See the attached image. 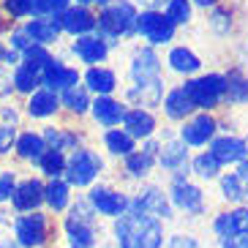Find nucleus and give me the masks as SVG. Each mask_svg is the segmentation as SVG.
I'll return each mask as SVG.
<instances>
[{
  "label": "nucleus",
  "mask_w": 248,
  "mask_h": 248,
  "mask_svg": "<svg viewBox=\"0 0 248 248\" xmlns=\"http://www.w3.org/2000/svg\"><path fill=\"white\" fill-rule=\"evenodd\" d=\"M115 240L120 248H161L164 246V226L158 218L128 204L125 213L117 216L115 221Z\"/></svg>",
  "instance_id": "f257e3e1"
},
{
  "label": "nucleus",
  "mask_w": 248,
  "mask_h": 248,
  "mask_svg": "<svg viewBox=\"0 0 248 248\" xmlns=\"http://www.w3.org/2000/svg\"><path fill=\"white\" fill-rule=\"evenodd\" d=\"M93 216H95V210L85 199L71 207V216L66 218V237L71 243V248H93V243H95Z\"/></svg>",
  "instance_id": "f03ea898"
},
{
  "label": "nucleus",
  "mask_w": 248,
  "mask_h": 248,
  "mask_svg": "<svg viewBox=\"0 0 248 248\" xmlns=\"http://www.w3.org/2000/svg\"><path fill=\"white\" fill-rule=\"evenodd\" d=\"M183 93L188 95V101L194 104V109H210L224 98L226 93V77L221 74H207V77H199V79H191Z\"/></svg>",
  "instance_id": "7ed1b4c3"
},
{
  "label": "nucleus",
  "mask_w": 248,
  "mask_h": 248,
  "mask_svg": "<svg viewBox=\"0 0 248 248\" xmlns=\"http://www.w3.org/2000/svg\"><path fill=\"white\" fill-rule=\"evenodd\" d=\"M14 237L19 248H41L49 237V218L41 210L22 213L14 218Z\"/></svg>",
  "instance_id": "20e7f679"
},
{
  "label": "nucleus",
  "mask_w": 248,
  "mask_h": 248,
  "mask_svg": "<svg viewBox=\"0 0 248 248\" xmlns=\"http://www.w3.org/2000/svg\"><path fill=\"white\" fill-rule=\"evenodd\" d=\"M98 28L104 30V36L117 38V36H125L137 28V11L128 0H117L112 6H107L98 16Z\"/></svg>",
  "instance_id": "39448f33"
},
{
  "label": "nucleus",
  "mask_w": 248,
  "mask_h": 248,
  "mask_svg": "<svg viewBox=\"0 0 248 248\" xmlns=\"http://www.w3.org/2000/svg\"><path fill=\"white\" fill-rule=\"evenodd\" d=\"M101 172V158L93 150H74L71 158H66V183L68 186H90L95 180V175Z\"/></svg>",
  "instance_id": "423d86ee"
},
{
  "label": "nucleus",
  "mask_w": 248,
  "mask_h": 248,
  "mask_svg": "<svg viewBox=\"0 0 248 248\" xmlns=\"http://www.w3.org/2000/svg\"><path fill=\"white\" fill-rule=\"evenodd\" d=\"M137 28L139 33L147 38V41H153V44H167V41H172V36H175V25L167 19V14H161V11H142V14L137 16Z\"/></svg>",
  "instance_id": "0eeeda50"
},
{
  "label": "nucleus",
  "mask_w": 248,
  "mask_h": 248,
  "mask_svg": "<svg viewBox=\"0 0 248 248\" xmlns=\"http://www.w3.org/2000/svg\"><path fill=\"white\" fill-rule=\"evenodd\" d=\"M172 204L180 207L183 213H188V216H199V213L204 210V194H202L199 186L177 177V180L172 183Z\"/></svg>",
  "instance_id": "6e6552de"
},
{
  "label": "nucleus",
  "mask_w": 248,
  "mask_h": 248,
  "mask_svg": "<svg viewBox=\"0 0 248 248\" xmlns=\"http://www.w3.org/2000/svg\"><path fill=\"white\" fill-rule=\"evenodd\" d=\"M41 202H44V183L41 180L28 177V180L16 183L14 194H11V204L16 213H33L41 207Z\"/></svg>",
  "instance_id": "1a4fd4ad"
},
{
  "label": "nucleus",
  "mask_w": 248,
  "mask_h": 248,
  "mask_svg": "<svg viewBox=\"0 0 248 248\" xmlns=\"http://www.w3.org/2000/svg\"><path fill=\"white\" fill-rule=\"evenodd\" d=\"M90 207L101 216H123L125 207H128V199L120 194V191H112V188H104V186H95L88 197Z\"/></svg>",
  "instance_id": "9d476101"
},
{
  "label": "nucleus",
  "mask_w": 248,
  "mask_h": 248,
  "mask_svg": "<svg viewBox=\"0 0 248 248\" xmlns=\"http://www.w3.org/2000/svg\"><path fill=\"white\" fill-rule=\"evenodd\" d=\"M213 229L221 240L224 237H248V207L221 213L218 218L213 221Z\"/></svg>",
  "instance_id": "9b49d317"
},
{
  "label": "nucleus",
  "mask_w": 248,
  "mask_h": 248,
  "mask_svg": "<svg viewBox=\"0 0 248 248\" xmlns=\"http://www.w3.org/2000/svg\"><path fill=\"white\" fill-rule=\"evenodd\" d=\"M158 71H161V60L153 49H139L134 55V63H131V77L137 85H150V82H161L158 79Z\"/></svg>",
  "instance_id": "f8f14e48"
},
{
  "label": "nucleus",
  "mask_w": 248,
  "mask_h": 248,
  "mask_svg": "<svg viewBox=\"0 0 248 248\" xmlns=\"http://www.w3.org/2000/svg\"><path fill=\"white\" fill-rule=\"evenodd\" d=\"M41 85H46V90H66L71 85H79V74L74 71V68L63 66L60 60H49L41 71Z\"/></svg>",
  "instance_id": "ddd939ff"
},
{
  "label": "nucleus",
  "mask_w": 248,
  "mask_h": 248,
  "mask_svg": "<svg viewBox=\"0 0 248 248\" xmlns=\"http://www.w3.org/2000/svg\"><path fill=\"white\" fill-rule=\"evenodd\" d=\"M128 204H134L137 210H142V213H147V216H153V218H172V204L167 202V197L161 194L158 188H147V191H142L134 202H128Z\"/></svg>",
  "instance_id": "4468645a"
},
{
  "label": "nucleus",
  "mask_w": 248,
  "mask_h": 248,
  "mask_svg": "<svg viewBox=\"0 0 248 248\" xmlns=\"http://www.w3.org/2000/svg\"><path fill=\"white\" fill-rule=\"evenodd\" d=\"M58 25H60V30H68L74 36H82V33H88V30L95 28V16L85 6H77V8H66L58 16Z\"/></svg>",
  "instance_id": "2eb2a0df"
},
{
  "label": "nucleus",
  "mask_w": 248,
  "mask_h": 248,
  "mask_svg": "<svg viewBox=\"0 0 248 248\" xmlns=\"http://www.w3.org/2000/svg\"><path fill=\"white\" fill-rule=\"evenodd\" d=\"M22 30L28 33V38L33 41V44L46 46V44H52V41L58 38L60 25H58L55 16H33V22H28Z\"/></svg>",
  "instance_id": "dca6fc26"
},
{
  "label": "nucleus",
  "mask_w": 248,
  "mask_h": 248,
  "mask_svg": "<svg viewBox=\"0 0 248 248\" xmlns=\"http://www.w3.org/2000/svg\"><path fill=\"white\" fill-rule=\"evenodd\" d=\"M210 155L218 164H234V161H243L246 158V142L237 137H221L213 142V150Z\"/></svg>",
  "instance_id": "f3484780"
},
{
  "label": "nucleus",
  "mask_w": 248,
  "mask_h": 248,
  "mask_svg": "<svg viewBox=\"0 0 248 248\" xmlns=\"http://www.w3.org/2000/svg\"><path fill=\"white\" fill-rule=\"evenodd\" d=\"M213 131H216V120L210 115H199L183 128V142L186 145H204L213 137Z\"/></svg>",
  "instance_id": "a211bd4d"
},
{
  "label": "nucleus",
  "mask_w": 248,
  "mask_h": 248,
  "mask_svg": "<svg viewBox=\"0 0 248 248\" xmlns=\"http://www.w3.org/2000/svg\"><path fill=\"white\" fill-rule=\"evenodd\" d=\"M16 128H19V115L11 107L0 109V153H8L16 142Z\"/></svg>",
  "instance_id": "6ab92c4d"
},
{
  "label": "nucleus",
  "mask_w": 248,
  "mask_h": 248,
  "mask_svg": "<svg viewBox=\"0 0 248 248\" xmlns=\"http://www.w3.org/2000/svg\"><path fill=\"white\" fill-rule=\"evenodd\" d=\"M125 134L128 137H150L155 128V120L150 112H142V109H131V112H125Z\"/></svg>",
  "instance_id": "aec40b11"
},
{
  "label": "nucleus",
  "mask_w": 248,
  "mask_h": 248,
  "mask_svg": "<svg viewBox=\"0 0 248 248\" xmlns=\"http://www.w3.org/2000/svg\"><path fill=\"white\" fill-rule=\"evenodd\" d=\"M44 202L49 204L55 213L66 210L68 204H71V186L66 180H52L49 186H44Z\"/></svg>",
  "instance_id": "412c9836"
},
{
  "label": "nucleus",
  "mask_w": 248,
  "mask_h": 248,
  "mask_svg": "<svg viewBox=\"0 0 248 248\" xmlns=\"http://www.w3.org/2000/svg\"><path fill=\"white\" fill-rule=\"evenodd\" d=\"M74 52L79 55L85 63H98L107 58V41L93 36H82L79 41H74Z\"/></svg>",
  "instance_id": "4be33fe9"
},
{
  "label": "nucleus",
  "mask_w": 248,
  "mask_h": 248,
  "mask_svg": "<svg viewBox=\"0 0 248 248\" xmlns=\"http://www.w3.org/2000/svg\"><path fill=\"white\" fill-rule=\"evenodd\" d=\"M58 107H60V101L52 90H36L28 101V112L33 117H49L58 112Z\"/></svg>",
  "instance_id": "5701e85b"
},
{
  "label": "nucleus",
  "mask_w": 248,
  "mask_h": 248,
  "mask_svg": "<svg viewBox=\"0 0 248 248\" xmlns=\"http://www.w3.org/2000/svg\"><path fill=\"white\" fill-rule=\"evenodd\" d=\"M16 153L22 155V158H28V161H38L46 153L44 137H41V134H33V131L19 134V137H16Z\"/></svg>",
  "instance_id": "b1692460"
},
{
  "label": "nucleus",
  "mask_w": 248,
  "mask_h": 248,
  "mask_svg": "<svg viewBox=\"0 0 248 248\" xmlns=\"http://www.w3.org/2000/svg\"><path fill=\"white\" fill-rule=\"evenodd\" d=\"M93 115H95V120L104 123V125H117L125 117V109L117 101H112V98H98V101L93 104Z\"/></svg>",
  "instance_id": "393cba45"
},
{
  "label": "nucleus",
  "mask_w": 248,
  "mask_h": 248,
  "mask_svg": "<svg viewBox=\"0 0 248 248\" xmlns=\"http://www.w3.org/2000/svg\"><path fill=\"white\" fill-rule=\"evenodd\" d=\"M41 137L49 145L46 150H58V153H63V150H77V145H79V137L71 131H63V128H46Z\"/></svg>",
  "instance_id": "a878e982"
},
{
  "label": "nucleus",
  "mask_w": 248,
  "mask_h": 248,
  "mask_svg": "<svg viewBox=\"0 0 248 248\" xmlns=\"http://www.w3.org/2000/svg\"><path fill=\"white\" fill-rule=\"evenodd\" d=\"M186 161H188L186 142L172 139V142H167V145H164V150H161V164H164L167 169H180V167H186Z\"/></svg>",
  "instance_id": "bb28decb"
},
{
  "label": "nucleus",
  "mask_w": 248,
  "mask_h": 248,
  "mask_svg": "<svg viewBox=\"0 0 248 248\" xmlns=\"http://www.w3.org/2000/svg\"><path fill=\"white\" fill-rule=\"evenodd\" d=\"M85 82H88L90 90H95V93H101V95L112 93V90H115V85H117L115 74L107 71V68H90V71L85 74Z\"/></svg>",
  "instance_id": "cd10ccee"
},
{
  "label": "nucleus",
  "mask_w": 248,
  "mask_h": 248,
  "mask_svg": "<svg viewBox=\"0 0 248 248\" xmlns=\"http://www.w3.org/2000/svg\"><path fill=\"white\" fill-rule=\"evenodd\" d=\"M164 107H167V115L169 117H175V120H180V117L191 115L194 112V104L188 101V95L180 90H172V93L167 95V101H164Z\"/></svg>",
  "instance_id": "c85d7f7f"
},
{
  "label": "nucleus",
  "mask_w": 248,
  "mask_h": 248,
  "mask_svg": "<svg viewBox=\"0 0 248 248\" xmlns=\"http://www.w3.org/2000/svg\"><path fill=\"white\" fill-rule=\"evenodd\" d=\"M169 63H172V68L175 71H180V74H194V71H199V58L194 55V52H188V49H172L169 52Z\"/></svg>",
  "instance_id": "c756f323"
},
{
  "label": "nucleus",
  "mask_w": 248,
  "mask_h": 248,
  "mask_svg": "<svg viewBox=\"0 0 248 248\" xmlns=\"http://www.w3.org/2000/svg\"><path fill=\"white\" fill-rule=\"evenodd\" d=\"M11 82H14L16 90H22V93L33 95L38 90V85H41V74L33 71V68H28V66H19L14 71V79H11Z\"/></svg>",
  "instance_id": "7c9ffc66"
},
{
  "label": "nucleus",
  "mask_w": 248,
  "mask_h": 248,
  "mask_svg": "<svg viewBox=\"0 0 248 248\" xmlns=\"http://www.w3.org/2000/svg\"><path fill=\"white\" fill-rule=\"evenodd\" d=\"M131 101H142L145 107H158L161 101V82H150V85H137L128 90Z\"/></svg>",
  "instance_id": "2f4dec72"
},
{
  "label": "nucleus",
  "mask_w": 248,
  "mask_h": 248,
  "mask_svg": "<svg viewBox=\"0 0 248 248\" xmlns=\"http://www.w3.org/2000/svg\"><path fill=\"white\" fill-rule=\"evenodd\" d=\"M38 164H41V172H44L46 177H52V180H58V177L66 172V155L58 153V150H46V153L38 158Z\"/></svg>",
  "instance_id": "473e14b6"
},
{
  "label": "nucleus",
  "mask_w": 248,
  "mask_h": 248,
  "mask_svg": "<svg viewBox=\"0 0 248 248\" xmlns=\"http://www.w3.org/2000/svg\"><path fill=\"white\" fill-rule=\"evenodd\" d=\"M158 147L150 145L147 150H142V153H131L128 155V172H131L134 177H145L147 169H150V164H153V155Z\"/></svg>",
  "instance_id": "72a5a7b5"
},
{
  "label": "nucleus",
  "mask_w": 248,
  "mask_h": 248,
  "mask_svg": "<svg viewBox=\"0 0 248 248\" xmlns=\"http://www.w3.org/2000/svg\"><path fill=\"white\" fill-rule=\"evenodd\" d=\"M63 104H66L71 112H85L90 107V101H88V90L82 88V85H71V88H66L63 90Z\"/></svg>",
  "instance_id": "f704fd0d"
},
{
  "label": "nucleus",
  "mask_w": 248,
  "mask_h": 248,
  "mask_svg": "<svg viewBox=\"0 0 248 248\" xmlns=\"http://www.w3.org/2000/svg\"><path fill=\"white\" fill-rule=\"evenodd\" d=\"M104 142H107V147H109L115 155H131L134 153V139L125 131H109L104 137Z\"/></svg>",
  "instance_id": "c9c22d12"
},
{
  "label": "nucleus",
  "mask_w": 248,
  "mask_h": 248,
  "mask_svg": "<svg viewBox=\"0 0 248 248\" xmlns=\"http://www.w3.org/2000/svg\"><path fill=\"white\" fill-rule=\"evenodd\" d=\"M224 95H229V101H248V79L243 74L232 71L226 77V93Z\"/></svg>",
  "instance_id": "e433bc0d"
},
{
  "label": "nucleus",
  "mask_w": 248,
  "mask_h": 248,
  "mask_svg": "<svg viewBox=\"0 0 248 248\" xmlns=\"http://www.w3.org/2000/svg\"><path fill=\"white\" fill-rule=\"evenodd\" d=\"M22 55H25L22 66L33 68V71H38V74L44 71V66H46V63H49V60H52V58H49V52H46L44 46H38V44H33V46H30V49H25Z\"/></svg>",
  "instance_id": "4c0bfd02"
},
{
  "label": "nucleus",
  "mask_w": 248,
  "mask_h": 248,
  "mask_svg": "<svg viewBox=\"0 0 248 248\" xmlns=\"http://www.w3.org/2000/svg\"><path fill=\"white\" fill-rule=\"evenodd\" d=\"M218 161L213 158L210 153H202V155H197L194 158V172H197L199 177H204V180H213V177L218 175Z\"/></svg>",
  "instance_id": "58836bf2"
},
{
  "label": "nucleus",
  "mask_w": 248,
  "mask_h": 248,
  "mask_svg": "<svg viewBox=\"0 0 248 248\" xmlns=\"http://www.w3.org/2000/svg\"><path fill=\"white\" fill-rule=\"evenodd\" d=\"M167 19H169L172 25L188 22V19H191V3H188V0H169Z\"/></svg>",
  "instance_id": "ea45409f"
},
{
  "label": "nucleus",
  "mask_w": 248,
  "mask_h": 248,
  "mask_svg": "<svg viewBox=\"0 0 248 248\" xmlns=\"http://www.w3.org/2000/svg\"><path fill=\"white\" fill-rule=\"evenodd\" d=\"M0 248H19L14 237V221L8 213H0Z\"/></svg>",
  "instance_id": "a19ab883"
},
{
  "label": "nucleus",
  "mask_w": 248,
  "mask_h": 248,
  "mask_svg": "<svg viewBox=\"0 0 248 248\" xmlns=\"http://www.w3.org/2000/svg\"><path fill=\"white\" fill-rule=\"evenodd\" d=\"M221 191H224V197L229 199V202H243V199H246V191H243L237 175H226L224 180H221Z\"/></svg>",
  "instance_id": "79ce46f5"
},
{
  "label": "nucleus",
  "mask_w": 248,
  "mask_h": 248,
  "mask_svg": "<svg viewBox=\"0 0 248 248\" xmlns=\"http://www.w3.org/2000/svg\"><path fill=\"white\" fill-rule=\"evenodd\" d=\"M6 11L14 16V19L30 16L33 14V0H6Z\"/></svg>",
  "instance_id": "37998d69"
},
{
  "label": "nucleus",
  "mask_w": 248,
  "mask_h": 248,
  "mask_svg": "<svg viewBox=\"0 0 248 248\" xmlns=\"http://www.w3.org/2000/svg\"><path fill=\"white\" fill-rule=\"evenodd\" d=\"M16 188V177L14 172H0V204L11 202V194Z\"/></svg>",
  "instance_id": "c03bdc74"
},
{
  "label": "nucleus",
  "mask_w": 248,
  "mask_h": 248,
  "mask_svg": "<svg viewBox=\"0 0 248 248\" xmlns=\"http://www.w3.org/2000/svg\"><path fill=\"white\" fill-rule=\"evenodd\" d=\"M30 46H33V41L28 38V33H25L22 28L14 30V36H11V49H14V52H25V49H30Z\"/></svg>",
  "instance_id": "a18cd8bd"
},
{
  "label": "nucleus",
  "mask_w": 248,
  "mask_h": 248,
  "mask_svg": "<svg viewBox=\"0 0 248 248\" xmlns=\"http://www.w3.org/2000/svg\"><path fill=\"white\" fill-rule=\"evenodd\" d=\"M167 248H199V243L191 234H172L167 243Z\"/></svg>",
  "instance_id": "49530a36"
},
{
  "label": "nucleus",
  "mask_w": 248,
  "mask_h": 248,
  "mask_svg": "<svg viewBox=\"0 0 248 248\" xmlns=\"http://www.w3.org/2000/svg\"><path fill=\"white\" fill-rule=\"evenodd\" d=\"M44 8H46V16H55L58 19L68 8V0H44Z\"/></svg>",
  "instance_id": "de8ad7c7"
},
{
  "label": "nucleus",
  "mask_w": 248,
  "mask_h": 248,
  "mask_svg": "<svg viewBox=\"0 0 248 248\" xmlns=\"http://www.w3.org/2000/svg\"><path fill=\"white\" fill-rule=\"evenodd\" d=\"M11 88H14V82H11V74H8L6 68L0 66V98H6V95L11 93Z\"/></svg>",
  "instance_id": "09e8293b"
},
{
  "label": "nucleus",
  "mask_w": 248,
  "mask_h": 248,
  "mask_svg": "<svg viewBox=\"0 0 248 248\" xmlns=\"http://www.w3.org/2000/svg\"><path fill=\"white\" fill-rule=\"evenodd\" d=\"M234 175H237V180H240L243 191H246V199H248V161H240V169H237Z\"/></svg>",
  "instance_id": "8fccbe9b"
},
{
  "label": "nucleus",
  "mask_w": 248,
  "mask_h": 248,
  "mask_svg": "<svg viewBox=\"0 0 248 248\" xmlns=\"http://www.w3.org/2000/svg\"><path fill=\"white\" fill-rule=\"evenodd\" d=\"M221 248H248V237H224Z\"/></svg>",
  "instance_id": "3c124183"
},
{
  "label": "nucleus",
  "mask_w": 248,
  "mask_h": 248,
  "mask_svg": "<svg viewBox=\"0 0 248 248\" xmlns=\"http://www.w3.org/2000/svg\"><path fill=\"white\" fill-rule=\"evenodd\" d=\"M199 6H213V3H216V0H197Z\"/></svg>",
  "instance_id": "603ef678"
},
{
  "label": "nucleus",
  "mask_w": 248,
  "mask_h": 248,
  "mask_svg": "<svg viewBox=\"0 0 248 248\" xmlns=\"http://www.w3.org/2000/svg\"><path fill=\"white\" fill-rule=\"evenodd\" d=\"M145 3H150V6H155V3H164V0H145Z\"/></svg>",
  "instance_id": "864d4df0"
},
{
  "label": "nucleus",
  "mask_w": 248,
  "mask_h": 248,
  "mask_svg": "<svg viewBox=\"0 0 248 248\" xmlns=\"http://www.w3.org/2000/svg\"><path fill=\"white\" fill-rule=\"evenodd\" d=\"M98 3H101V6H107V3H109V0H98Z\"/></svg>",
  "instance_id": "5fc2aeb1"
},
{
  "label": "nucleus",
  "mask_w": 248,
  "mask_h": 248,
  "mask_svg": "<svg viewBox=\"0 0 248 248\" xmlns=\"http://www.w3.org/2000/svg\"><path fill=\"white\" fill-rule=\"evenodd\" d=\"M79 3H90V0H79Z\"/></svg>",
  "instance_id": "6e6d98bb"
},
{
  "label": "nucleus",
  "mask_w": 248,
  "mask_h": 248,
  "mask_svg": "<svg viewBox=\"0 0 248 248\" xmlns=\"http://www.w3.org/2000/svg\"><path fill=\"white\" fill-rule=\"evenodd\" d=\"M246 153H248V142H246Z\"/></svg>",
  "instance_id": "4d7b16f0"
},
{
  "label": "nucleus",
  "mask_w": 248,
  "mask_h": 248,
  "mask_svg": "<svg viewBox=\"0 0 248 248\" xmlns=\"http://www.w3.org/2000/svg\"><path fill=\"white\" fill-rule=\"evenodd\" d=\"M0 14H3V11H0Z\"/></svg>",
  "instance_id": "13d9d810"
}]
</instances>
